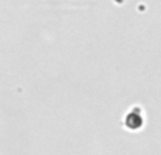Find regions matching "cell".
<instances>
[{"label":"cell","mask_w":161,"mask_h":155,"mask_svg":"<svg viewBox=\"0 0 161 155\" xmlns=\"http://www.w3.org/2000/svg\"><path fill=\"white\" fill-rule=\"evenodd\" d=\"M144 126V117L140 107H133L125 116V127L129 131H139Z\"/></svg>","instance_id":"obj_1"}]
</instances>
